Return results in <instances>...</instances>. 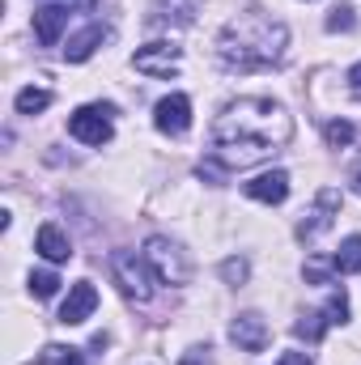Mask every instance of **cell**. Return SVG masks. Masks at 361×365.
<instances>
[{"mask_svg": "<svg viewBox=\"0 0 361 365\" xmlns=\"http://www.w3.org/2000/svg\"><path fill=\"white\" fill-rule=\"evenodd\" d=\"M293 136V119L280 102L272 98H238L221 110V119L213 123V145H217V162L221 166H255L268 162L272 153H280Z\"/></svg>", "mask_w": 361, "mask_h": 365, "instance_id": "obj_1", "label": "cell"}, {"mask_svg": "<svg viewBox=\"0 0 361 365\" xmlns=\"http://www.w3.org/2000/svg\"><path fill=\"white\" fill-rule=\"evenodd\" d=\"M217 56H221L230 68H238V73L272 68V64L285 56V26L272 21V17H264V13H238V17L221 30Z\"/></svg>", "mask_w": 361, "mask_h": 365, "instance_id": "obj_2", "label": "cell"}, {"mask_svg": "<svg viewBox=\"0 0 361 365\" xmlns=\"http://www.w3.org/2000/svg\"><path fill=\"white\" fill-rule=\"evenodd\" d=\"M111 272H115L128 302H149L153 297V276L158 272H149V259H141L136 251H115L111 255Z\"/></svg>", "mask_w": 361, "mask_h": 365, "instance_id": "obj_3", "label": "cell"}, {"mask_svg": "<svg viewBox=\"0 0 361 365\" xmlns=\"http://www.w3.org/2000/svg\"><path fill=\"white\" fill-rule=\"evenodd\" d=\"M68 132L81 140V145H106L111 132H115V106L111 102H90L81 110L68 115Z\"/></svg>", "mask_w": 361, "mask_h": 365, "instance_id": "obj_4", "label": "cell"}, {"mask_svg": "<svg viewBox=\"0 0 361 365\" xmlns=\"http://www.w3.org/2000/svg\"><path fill=\"white\" fill-rule=\"evenodd\" d=\"M145 259H149V268L158 272V280H166V284H187V276H191L187 255H183L171 238H162V234H153V238L145 242Z\"/></svg>", "mask_w": 361, "mask_h": 365, "instance_id": "obj_5", "label": "cell"}, {"mask_svg": "<svg viewBox=\"0 0 361 365\" xmlns=\"http://www.w3.org/2000/svg\"><path fill=\"white\" fill-rule=\"evenodd\" d=\"M132 64H136V73H145V77H171V73L179 68V47H175V43H149V47H141V51L132 56Z\"/></svg>", "mask_w": 361, "mask_h": 365, "instance_id": "obj_6", "label": "cell"}, {"mask_svg": "<svg viewBox=\"0 0 361 365\" xmlns=\"http://www.w3.org/2000/svg\"><path fill=\"white\" fill-rule=\"evenodd\" d=\"M340 212V191H332V187H323L319 191V200H315V208L302 217V225H298V238H306V242H315L327 225H332V217Z\"/></svg>", "mask_w": 361, "mask_h": 365, "instance_id": "obj_7", "label": "cell"}, {"mask_svg": "<svg viewBox=\"0 0 361 365\" xmlns=\"http://www.w3.org/2000/svg\"><path fill=\"white\" fill-rule=\"evenodd\" d=\"M230 340H234L243 353H264L268 340H272V331H268V323H264L255 310H247V314H238V319L230 323Z\"/></svg>", "mask_w": 361, "mask_h": 365, "instance_id": "obj_8", "label": "cell"}, {"mask_svg": "<svg viewBox=\"0 0 361 365\" xmlns=\"http://www.w3.org/2000/svg\"><path fill=\"white\" fill-rule=\"evenodd\" d=\"M153 123H158V132H166V136H183V132L191 128V102H187V93L162 98V102L153 106Z\"/></svg>", "mask_w": 361, "mask_h": 365, "instance_id": "obj_9", "label": "cell"}, {"mask_svg": "<svg viewBox=\"0 0 361 365\" xmlns=\"http://www.w3.org/2000/svg\"><path fill=\"white\" fill-rule=\"evenodd\" d=\"M93 310H98V289H93L90 280H77V284L68 289L64 306H60V323H64V327H81Z\"/></svg>", "mask_w": 361, "mask_h": 365, "instance_id": "obj_10", "label": "cell"}, {"mask_svg": "<svg viewBox=\"0 0 361 365\" xmlns=\"http://www.w3.org/2000/svg\"><path fill=\"white\" fill-rule=\"evenodd\" d=\"M64 26H68V9H64V4H43V9H34V38H39L43 47H56L60 34H64Z\"/></svg>", "mask_w": 361, "mask_h": 365, "instance_id": "obj_11", "label": "cell"}, {"mask_svg": "<svg viewBox=\"0 0 361 365\" xmlns=\"http://www.w3.org/2000/svg\"><path fill=\"white\" fill-rule=\"evenodd\" d=\"M34 251H39L47 264H68V259H73V242H68V234H64L60 225H51V221L39 230V238H34Z\"/></svg>", "mask_w": 361, "mask_h": 365, "instance_id": "obj_12", "label": "cell"}, {"mask_svg": "<svg viewBox=\"0 0 361 365\" xmlns=\"http://www.w3.org/2000/svg\"><path fill=\"white\" fill-rule=\"evenodd\" d=\"M247 195L260 200V204H285V195H289V175H285V170H268V175H260V179L247 182Z\"/></svg>", "mask_w": 361, "mask_h": 365, "instance_id": "obj_13", "label": "cell"}, {"mask_svg": "<svg viewBox=\"0 0 361 365\" xmlns=\"http://www.w3.org/2000/svg\"><path fill=\"white\" fill-rule=\"evenodd\" d=\"M102 38H106V30H102V26H86L81 34H73V38H68V47H64V60H68V64H81V60H90L93 51L102 47Z\"/></svg>", "mask_w": 361, "mask_h": 365, "instance_id": "obj_14", "label": "cell"}, {"mask_svg": "<svg viewBox=\"0 0 361 365\" xmlns=\"http://www.w3.org/2000/svg\"><path fill=\"white\" fill-rule=\"evenodd\" d=\"M327 327H332L327 310H310V314H302V319L293 323V336H298V340H306V344H319Z\"/></svg>", "mask_w": 361, "mask_h": 365, "instance_id": "obj_15", "label": "cell"}, {"mask_svg": "<svg viewBox=\"0 0 361 365\" xmlns=\"http://www.w3.org/2000/svg\"><path fill=\"white\" fill-rule=\"evenodd\" d=\"M336 272H361V234H349L345 242H340V251H336Z\"/></svg>", "mask_w": 361, "mask_h": 365, "instance_id": "obj_16", "label": "cell"}, {"mask_svg": "<svg viewBox=\"0 0 361 365\" xmlns=\"http://www.w3.org/2000/svg\"><path fill=\"white\" fill-rule=\"evenodd\" d=\"M13 106H17V115H39V110H47V106H51V90H39V86L17 90Z\"/></svg>", "mask_w": 361, "mask_h": 365, "instance_id": "obj_17", "label": "cell"}, {"mask_svg": "<svg viewBox=\"0 0 361 365\" xmlns=\"http://www.w3.org/2000/svg\"><path fill=\"white\" fill-rule=\"evenodd\" d=\"M39 365H90L81 349H64V344H47L39 353Z\"/></svg>", "mask_w": 361, "mask_h": 365, "instance_id": "obj_18", "label": "cell"}, {"mask_svg": "<svg viewBox=\"0 0 361 365\" xmlns=\"http://www.w3.org/2000/svg\"><path fill=\"white\" fill-rule=\"evenodd\" d=\"M323 140H327L332 149H345V145L353 140V123H345V119H332V123H323Z\"/></svg>", "mask_w": 361, "mask_h": 365, "instance_id": "obj_19", "label": "cell"}, {"mask_svg": "<svg viewBox=\"0 0 361 365\" xmlns=\"http://www.w3.org/2000/svg\"><path fill=\"white\" fill-rule=\"evenodd\" d=\"M327 319H332V327H340V323H349V297H345V289H332V297H327Z\"/></svg>", "mask_w": 361, "mask_h": 365, "instance_id": "obj_20", "label": "cell"}, {"mask_svg": "<svg viewBox=\"0 0 361 365\" xmlns=\"http://www.w3.org/2000/svg\"><path fill=\"white\" fill-rule=\"evenodd\" d=\"M56 289H60V276L56 272H34L30 276V293H34V297H51Z\"/></svg>", "mask_w": 361, "mask_h": 365, "instance_id": "obj_21", "label": "cell"}, {"mask_svg": "<svg viewBox=\"0 0 361 365\" xmlns=\"http://www.w3.org/2000/svg\"><path fill=\"white\" fill-rule=\"evenodd\" d=\"M332 272H336V264H327V259H310V264H306V280H310V284H327Z\"/></svg>", "mask_w": 361, "mask_h": 365, "instance_id": "obj_22", "label": "cell"}, {"mask_svg": "<svg viewBox=\"0 0 361 365\" xmlns=\"http://www.w3.org/2000/svg\"><path fill=\"white\" fill-rule=\"evenodd\" d=\"M353 26H357V17H353V9H349V4L332 9V17H327V30H353Z\"/></svg>", "mask_w": 361, "mask_h": 365, "instance_id": "obj_23", "label": "cell"}, {"mask_svg": "<svg viewBox=\"0 0 361 365\" xmlns=\"http://www.w3.org/2000/svg\"><path fill=\"white\" fill-rule=\"evenodd\" d=\"M221 276H225L230 284H243V280H247V259H225V264H221Z\"/></svg>", "mask_w": 361, "mask_h": 365, "instance_id": "obj_24", "label": "cell"}, {"mask_svg": "<svg viewBox=\"0 0 361 365\" xmlns=\"http://www.w3.org/2000/svg\"><path fill=\"white\" fill-rule=\"evenodd\" d=\"M276 365H310V357H306V353H280Z\"/></svg>", "mask_w": 361, "mask_h": 365, "instance_id": "obj_25", "label": "cell"}, {"mask_svg": "<svg viewBox=\"0 0 361 365\" xmlns=\"http://www.w3.org/2000/svg\"><path fill=\"white\" fill-rule=\"evenodd\" d=\"M349 90H353V98H361V64L349 68Z\"/></svg>", "mask_w": 361, "mask_h": 365, "instance_id": "obj_26", "label": "cell"}, {"mask_svg": "<svg viewBox=\"0 0 361 365\" xmlns=\"http://www.w3.org/2000/svg\"><path fill=\"white\" fill-rule=\"evenodd\" d=\"M353 191H357V195H361V162H357V166H353Z\"/></svg>", "mask_w": 361, "mask_h": 365, "instance_id": "obj_27", "label": "cell"}]
</instances>
